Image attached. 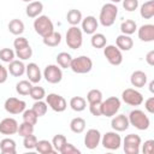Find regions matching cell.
<instances>
[{"instance_id":"cell-36","label":"cell","mask_w":154,"mask_h":154,"mask_svg":"<svg viewBox=\"0 0 154 154\" xmlns=\"http://www.w3.org/2000/svg\"><path fill=\"white\" fill-rule=\"evenodd\" d=\"M31 109L36 113L37 117H43V116L47 113L48 105H47V102H45V101H42V100H37V101L34 102Z\"/></svg>"},{"instance_id":"cell-24","label":"cell","mask_w":154,"mask_h":154,"mask_svg":"<svg viewBox=\"0 0 154 154\" xmlns=\"http://www.w3.org/2000/svg\"><path fill=\"white\" fill-rule=\"evenodd\" d=\"M140 14L144 19H152L154 17V0H148L140 7Z\"/></svg>"},{"instance_id":"cell-55","label":"cell","mask_w":154,"mask_h":154,"mask_svg":"<svg viewBox=\"0 0 154 154\" xmlns=\"http://www.w3.org/2000/svg\"><path fill=\"white\" fill-rule=\"evenodd\" d=\"M22 1H24V2H31V1H34V0H22Z\"/></svg>"},{"instance_id":"cell-43","label":"cell","mask_w":154,"mask_h":154,"mask_svg":"<svg viewBox=\"0 0 154 154\" xmlns=\"http://www.w3.org/2000/svg\"><path fill=\"white\" fill-rule=\"evenodd\" d=\"M38 117L36 116V113L32 109H24L23 112V122L29 123L31 125H36Z\"/></svg>"},{"instance_id":"cell-32","label":"cell","mask_w":154,"mask_h":154,"mask_svg":"<svg viewBox=\"0 0 154 154\" xmlns=\"http://www.w3.org/2000/svg\"><path fill=\"white\" fill-rule=\"evenodd\" d=\"M85 120L81 117H76L70 122V129L75 134H82L85 130Z\"/></svg>"},{"instance_id":"cell-22","label":"cell","mask_w":154,"mask_h":154,"mask_svg":"<svg viewBox=\"0 0 154 154\" xmlns=\"http://www.w3.org/2000/svg\"><path fill=\"white\" fill-rule=\"evenodd\" d=\"M116 46L120 49V51H130L134 47V41L130 37V35H125V34H120L117 36L116 38Z\"/></svg>"},{"instance_id":"cell-8","label":"cell","mask_w":154,"mask_h":154,"mask_svg":"<svg viewBox=\"0 0 154 154\" xmlns=\"http://www.w3.org/2000/svg\"><path fill=\"white\" fill-rule=\"evenodd\" d=\"M142 140L136 134H129L123 140V148L126 154H138Z\"/></svg>"},{"instance_id":"cell-42","label":"cell","mask_w":154,"mask_h":154,"mask_svg":"<svg viewBox=\"0 0 154 154\" xmlns=\"http://www.w3.org/2000/svg\"><path fill=\"white\" fill-rule=\"evenodd\" d=\"M16 58V53L11 49V48H2L0 49V60L4 63H11L12 60H14Z\"/></svg>"},{"instance_id":"cell-34","label":"cell","mask_w":154,"mask_h":154,"mask_svg":"<svg viewBox=\"0 0 154 154\" xmlns=\"http://www.w3.org/2000/svg\"><path fill=\"white\" fill-rule=\"evenodd\" d=\"M57 64L61 67V69H70V65H71V60H72V57L70 53L67 52H60L58 55H57Z\"/></svg>"},{"instance_id":"cell-45","label":"cell","mask_w":154,"mask_h":154,"mask_svg":"<svg viewBox=\"0 0 154 154\" xmlns=\"http://www.w3.org/2000/svg\"><path fill=\"white\" fill-rule=\"evenodd\" d=\"M123 7L128 12H132L138 7V0H122Z\"/></svg>"},{"instance_id":"cell-13","label":"cell","mask_w":154,"mask_h":154,"mask_svg":"<svg viewBox=\"0 0 154 154\" xmlns=\"http://www.w3.org/2000/svg\"><path fill=\"white\" fill-rule=\"evenodd\" d=\"M26 107V103L24 100L17 99V97H8L6 99L5 103H4V108L7 113L10 114H19L23 113L24 109Z\"/></svg>"},{"instance_id":"cell-16","label":"cell","mask_w":154,"mask_h":154,"mask_svg":"<svg viewBox=\"0 0 154 154\" xmlns=\"http://www.w3.org/2000/svg\"><path fill=\"white\" fill-rule=\"evenodd\" d=\"M18 131V123L14 118H4L0 122V134L14 135Z\"/></svg>"},{"instance_id":"cell-46","label":"cell","mask_w":154,"mask_h":154,"mask_svg":"<svg viewBox=\"0 0 154 154\" xmlns=\"http://www.w3.org/2000/svg\"><path fill=\"white\" fill-rule=\"evenodd\" d=\"M60 153H61V154H81V150H79L78 148H76L72 143L66 142L65 146L61 148Z\"/></svg>"},{"instance_id":"cell-4","label":"cell","mask_w":154,"mask_h":154,"mask_svg":"<svg viewBox=\"0 0 154 154\" xmlns=\"http://www.w3.org/2000/svg\"><path fill=\"white\" fill-rule=\"evenodd\" d=\"M34 29L36 34H38L41 37H45L54 31V24L48 16L40 14L34 20Z\"/></svg>"},{"instance_id":"cell-9","label":"cell","mask_w":154,"mask_h":154,"mask_svg":"<svg viewBox=\"0 0 154 154\" xmlns=\"http://www.w3.org/2000/svg\"><path fill=\"white\" fill-rule=\"evenodd\" d=\"M103 55H105L106 60L113 66H118L123 63L122 51L114 45H106L103 47Z\"/></svg>"},{"instance_id":"cell-15","label":"cell","mask_w":154,"mask_h":154,"mask_svg":"<svg viewBox=\"0 0 154 154\" xmlns=\"http://www.w3.org/2000/svg\"><path fill=\"white\" fill-rule=\"evenodd\" d=\"M111 126L117 132H122V131L128 130L129 126H130L128 116H125V114H114L112 117V120H111Z\"/></svg>"},{"instance_id":"cell-23","label":"cell","mask_w":154,"mask_h":154,"mask_svg":"<svg viewBox=\"0 0 154 154\" xmlns=\"http://www.w3.org/2000/svg\"><path fill=\"white\" fill-rule=\"evenodd\" d=\"M8 72L10 75H12L13 77H20L24 75L25 72V65L23 63V60H12L11 63H8Z\"/></svg>"},{"instance_id":"cell-26","label":"cell","mask_w":154,"mask_h":154,"mask_svg":"<svg viewBox=\"0 0 154 154\" xmlns=\"http://www.w3.org/2000/svg\"><path fill=\"white\" fill-rule=\"evenodd\" d=\"M7 28H8V31H10L11 34L16 35V36H20V35L24 32V29H25L24 23H23L20 19H17V18L10 20Z\"/></svg>"},{"instance_id":"cell-39","label":"cell","mask_w":154,"mask_h":154,"mask_svg":"<svg viewBox=\"0 0 154 154\" xmlns=\"http://www.w3.org/2000/svg\"><path fill=\"white\" fill-rule=\"evenodd\" d=\"M16 57L19 58V60H28L29 58H31L32 55V48L29 46L24 47V48H20V49H16Z\"/></svg>"},{"instance_id":"cell-6","label":"cell","mask_w":154,"mask_h":154,"mask_svg":"<svg viewBox=\"0 0 154 154\" xmlns=\"http://www.w3.org/2000/svg\"><path fill=\"white\" fill-rule=\"evenodd\" d=\"M120 109V100L117 96H109L106 100L101 101V116L113 117Z\"/></svg>"},{"instance_id":"cell-12","label":"cell","mask_w":154,"mask_h":154,"mask_svg":"<svg viewBox=\"0 0 154 154\" xmlns=\"http://www.w3.org/2000/svg\"><path fill=\"white\" fill-rule=\"evenodd\" d=\"M122 100L130 106H140L143 102V95L134 88H126L122 93Z\"/></svg>"},{"instance_id":"cell-28","label":"cell","mask_w":154,"mask_h":154,"mask_svg":"<svg viewBox=\"0 0 154 154\" xmlns=\"http://www.w3.org/2000/svg\"><path fill=\"white\" fill-rule=\"evenodd\" d=\"M35 149L40 154H53V153H55V150H54V148L52 146V142H49L47 140H40V141H37Z\"/></svg>"},{"instance_id":"cell-2","label":"cell","mask_w":154,"mask_h":154,"mask_svg":"<svg viewBox=\"0 0 154 154\" xmlns=\"http://www.w3.org/2000/svg\"><path fill=\"white\" fill-rule=\"evenodd\" d=\"M128 119H129L130 125H132L134 128H136L137 130H141V131L147 130L150 125V120H149L148 116L141 109H132L129 113Z\"/></svg>"},{"instance_id":"cell-27","label":"cell","mask_w":154,"mask_h":154,"mask_svg":"<svg viewBox=\"0 0 154 154\" xmlns=\"http://www.w3.org/2000/svg\"><path fill=\"white\" fill-rule=\"evenodd\" d=\"M0 150L2 154H16V141L12 138H4L0 142Z\"/></svg>"},{"instance_id":"cell-47","label":"cell","mask_w":154,"mask_h":154,"mask_svg":"<svg viewBox=\"0 0 154 154\" xmlns=\"http://www.w3.org/2000/svg\"><path fill=\"white\" fill-rule=\"evenodd\" d=\"M26 46H29V42L23 36H17V38H14V41H13V47L16 49H20V48H24Z\"/></svg>"},{"instance_id":"cell-19","label":"cell","mask_w":154,"mask_h":154,"mask_svg":"<svg viewBox=\"0 0 154 154\" xmlns=\"http://www.w3.org/2000/svg\"><path fill=\"white\" fill-rule=\"evenodd\" d=\"M25 73H26L28 78L31 83H38L42 78L41 70H40L38 65L36 63H29L25 66Z\"/></svg>"},{"instance_id":"cell-31","label":"cell","mask_w":154,"mask_h":154,"mask_svg":"<svg viewBox=\"0 0 154 154\" xmlns=\"http://www.w3.org/2000/svg\"><path fill=\"white\" fill-rule=\"evenodd\" d=\"M137 30V24L134 19H125L120 24V31L125 35H132Z\"/></svg>"},{"instance_id":"cell-54","label":"cell","mask_w":154,"mask_h":154,"mask_svg":"<svg viewBox=\"0 0 154 154\" xmlns=\"http://www.w3.org/2000/svg\"><path fill=\"white\" fill-rule=\"evenodd\" d=\"M109 1H111L112 4H118V2H120L122 0H109Z\"/></svg>"},{"instance_id":"cell-14","label":"cell","mask_w":154,"mask_h":154,"mask_svg":"<svg viewBox=\"0 0 154 154\" xmlns=\"http://www.w3.org/2000/svg\"><path fill=\"white\" fill-rule=\"evenodd\" d=\"M101 142V134L97 129H89L84 136V146L93 150L95 149Z\"/></svg>"},{"instance_id":"cell-17","label":"cell","mask_w":154,"mask_h":154,"mask_svg":"<svg viewBox=\"0 0 154 154\" xmlns=\"http://www.w3.org/2000/svg\"><path fill=\"white\" fill-rule=\"evenodd\" d=\"M138 38L143 42H153L154 41V25L153 24H143L137 29Z\"/></svg>"},{"instance_id":"cell-33","label":"cell","mask_w":154,"mask_h":154,"mask_svg":"<svg viewBox=\"0 0 154 154\" xmlns=\"http://www.w3.org/2000/svg\"><path fill=\"white\" fill-rule=\"evenodd\" d=\"M90 43L94 48H103L107 43V38L101 32H94L91 35V38H90Z\"/></svg>"},{"instance_id":"cell-53","label":"cell","mask_w":154,"mask_h":154,"mask_svg":"<svg viewBox=\"0 0 154 154\" xmlns=\"http://www.w3.org/2000/svg\"><path fill=\"white\" fill-rule=\"evenodd\" d=\"M149 90H150V93H154V81H150V83H149Z\"/></svg>"},{"instance_id":"cell-21","label":"cell","mask_w":154,"mask_h":154,"mask_svg":"<svg viewBox=\"0 0 154 154\" xmlns=\"http://www.w3.org/2000/svg\"><path fill=\"white\" fill-rule=\"evenodd\" d=\"M43 11V4L38 0H34L31 2H28V6L25 8V13L29 18H36L38 17Z\"/></svg>"},{"instance_id":"cell-35","label":"cell","mask_w":154,"mask_h":154,"mask_svg":"<svg viewBox=\"0 0 154 154\" xmlns=\"http://www.w3.org/2000/svg\"><path fill=\"white\" fill-rule=\"evenodd\" d=\"M31 82L30 81H26V79H23V81H19L17 84H16V91L19 94V95H29L30 90H31Z\"/></svg>"},{"instance_id":"cell-44","label":"cell","mask_w":154,"mask_h":154,"mask_svg":"<svg viewBox=\"0 0 154 154\" xmlns=\"http://www.w3.org/2000/svg\"><path fill=\"white\" fill-rule=\"evenodd\" d=\"M36 143H37V137H36L34 134L23 137V146H24L25 149H29V150L35 149Z\"/></svg>"},{"instance_id":"cell-7","label":"cell","mask_w":154,"mask_h":154,"mask_svg":"<svg viewBox=\"0 0 154 154\" xmlns=\"http://www.w3.org/2000/svg\"><path fill=\"white\" fill-rule=\"evenodd\" d=\"M101 144L105 149L117 150L122 146V137L117 131H108L101 136Z\"/></svg>"},{"instance_id":"cell-1","label":"cell","mask_w":154,"mask_h":154,"mask_svg":"<svg viewBox=\"0 0 154 154\" xmlns=\"http://www.w3.org/2000/svg\"><path fill=\"white\" fill-rule=\"evenodd\" d=\"M118 16V7L116 4L107 2L102 5L100 10V16H99V22L102 26H112L116 22V18Z\"/></svg>"},{"instance_id":"cell-25","label":"cell","mask_w":154,"mask_h":154,"mask_svg":"<svg viewBox=\"0 0 154 154\" xmlns=\"http://www.w3.org/2000/svg\"><path fill=\"white\" fill-rule=\"evenodd\" d=\"M42 41H43V45L47 47H57L61 42V34L58 31H53L49 35L42 37Z\"/></svg>"},{"instance_id":"cell-5","label":"cell","mask_w":154,"mask_h":154,"mask_svg":"<svg viewBox=\"0 0 154 154\" xmlns=\"http://www.w3.org/2000/svg\"><path fill=\"white\" fill-rule=\"evenodd\" d=\"M70 69L75 73H79V75L88 73L93 69V60L88 55H79L77 58H72Z\"/></svg>"},{"instance_id":"cell-29","label":"cell","mask_w":154,"mask_h":154,"mask_svg":"<svg viewBox=\"0 0 154 154\" xmlns=\"http://www.w3.org/2000/svg\"><path fill=\"white\" fill-rule=\"evenodd\" d=\"M70 107L75 112H82L87 107V100L82 96H73L70 100Z\"/></svg>"},{"instance_id":"cell-11","label":"cell","mask_w":154,"mask_h":154,"mask_svg":"<svg viewBox=\"0 0 154 154\" xmlns=\"http://www.w3.org/2000/svg\"><path fill=\"white\" fill-rule=\"evenodd\" d=\"M46 102L54 112H58V113L64 112L67 107L66 100L61 95L55 94V93H51V94L46 95Z\"/></svg>"},{"instance_id":"cell-3","label":"cell","mask_w":154,"mask_h":154,"mask_svg":"<svg viewBox=\"0 0 154 154\" xmlns=\"http://www.w3.org/2000/svg\"><path fill=\"white\" fill-rule=\"evenodd\" d=\"M66 45L71 49H78L83 43V31L78 25H71L66 31Z\"/></svg>"},{"instance_id":"cell-49","label":"cell","mask_w":154,"mask_h":154,"mask_svg":"<svg viewBox=\"0 0 154 154\" xmlns=\"http://www.w3.org/2000/svg\"><path fill=\"white\" fill-rule=\"evenodd\" d=\"M89 111L94 117H100L101 116V102L89 103Z\"/></svg>"},{"instance_id":"cell-41","label":"cell","mask_w":154,"mask_h":154,"mask_svg":"<svg viewBox=\"0 0 154 154\" xmlns=\"http://www.w3.org/2000/svg\"><path fill=\"white\" fill-rule=\"evenodd\" d=\"M17 132H18V134H19V136H22V137L29 136V135L34 134V125H31V124H29V123L23 122L22 124H19V125H18V131H17Z\"/></svg>"},{"instance_id":"cell-37","label":"cell","mask_w":154,"mask_h":154,"mask_svg":"<svg viewBox=\"0 0 154 154\" xmlns=\"http://www.w3.org/2000/svg\"><path fill=\"white\" fill-rule=\"evenodd\" d=\"M87 101L88 103H97L102 101V91L99 89H91L87 94Z\"/></svg>"},{"instance_id":"cell-10","label":"cell","mask_w":154,"mask_h":154,"mask_svg":"<svg viewBox=\"0 0 154 154\" xmlns=\"http://www.w3.org/2000/svg\"><path fill=\"white\" fill-rule=\"evenodd\" d=\"M43 77L51 84H57V83L61 82V79H63L61 67L59 65H54V64L47 65L43 70Z\"/></svg>"},{"instance_id":"cell-52","label":"cell","mask_w":154,"mask_h":154,"mask_svg":"<svg viewBox=\"0 0 154 154\" xmlns=\"http://www.w3.org/2000/svg\"><path fill=\"white\" fill-rule=\"evenodd\" d=\"M146 61H147V64H148L149 66H153V65H154V51H153V49L147 53V55H146Z\"/></svg>"},{"instance_id":"cell-18","label":"cell","mask_w":154,"mask_h":154,"mask_svg":"<svg viewBox=\"0 0 154 154\" xmlns=\"http://www.w3.org/2000/svg\"><path fill=\"white\" fill-rule=\"evenodd\" d=\"M81 24H82V31L88 35H93L94 32H96V29L99 26V22L94 16H87L85 18L82 19Z\"/></svg>"},{"instance_id":"cell-20","label":"cell","mask_w":154,"mask_h":154,"mask_svg":"<svg viewBox=\"0 0 154 154\" xmlns=\"http://www.w3.org/2000/svg\"><path fill=\"white\" fill-rule=\"evenodd\" d=\"M147 73L142 70H136L131 73V77H130V83L132 87L135 88H143L146 84H147Z\"/></svg>"},{"instance_id":"cell-38","label":"cell","mask_w":154,"mask_h":154,"mask_svg":"<svg viewBox=\"0 0 154 154\" xmlns=\"http://www.w3.org/2000/svg\"><path fill=\"white\" fill-rule=\"evenodd\" d=\"M66 142H67L66 137H65L64 135H61V134H58V135H55V136L53 137V140H52V146H53V148H54L55 152H59V153H60L61 148L65 146Z\"/></svg>"},{"instance_id":"cell-51","label":"cell","mask_w":154,"mask_h":154,"mask_svg":"<svg viewBox=\"0 0 154 154\" xmlns=\"http://www.w3.org/2000/svg\"><path fill=\"white\" fill-rule=\"evenodd\" d=\"M7 78H8V70L2 64H0V84L5 83Z\"/></svg>"},{"instance_id":"cell-30","label":"cell","mask_w":154,"mask_h":154,"mask_svg":"<svg viewBox=\"0 0 154 154\" xmlns=\"http://www.w3.org/2000/svg\"><path fill=\"white\" fill-rule=\"evenodd\" d=\"M82 19H83L82 12L79 10H76V8L70 10L66 14V20L70 25H78L82 22Z\"/></svg>"},{"instance_id":"cell-50","label":"cell","mask_w":154,"mask_h":154,"mask_svg":"<svg viewBox=\"0 0 154 154\" xmlns=\"http://www.w3.org/2000/svg\"><path fill=\"white\" fill-rule=\"evenodd\" d=\"M144 108H146V111L148 112V113H154V97L153 96H150V97H148L146 101H144Z\"/></svg>"},{"instance_id":"cell-40","label":"cell","mask_w":154,"mask_h":154,"mask_svg":"<svg viewBox=\"0 0 154 154\" xmlns=\"http://www.w3.org/2000/svg\"><path fill=\"white\" fill-rule=\"evenodd\" d=\"M29 95L35 100H42L43 97H46V90L42 88V87H37V85H32L31 87V90L29 93Z\"/></svg>"},{"instance_id":"cell-48","label":"cell","mask_w":154,"mask_h":154,"mask_svg":"<svg viewBox=\"0 0 154 154\" xmlns=\"http://www.w3.org/2000/svg\"><path fill=\"white\" fill-rule=\"evenodd\" d=\"M154 150V140H148L143 143L142 146V152L143 154H152Z\"/></svg>"}]
</instances>
